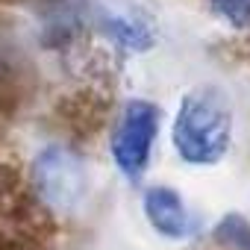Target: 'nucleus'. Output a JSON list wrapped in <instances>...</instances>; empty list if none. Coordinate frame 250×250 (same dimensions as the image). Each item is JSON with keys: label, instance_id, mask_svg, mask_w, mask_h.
<instances>
[{"label": "nucleus", "instance_id": "obj_1", "mask_svg": "<svg viewBox=\"0 0 250 250\" xmlns=\"http://www.w3.org/2000/svg\"><path fill=\"white\" fill-rule=\"evenodd\" d=\"M171 145L186 165L212 168L224 162L232 145V106L215 85H197L183 94L171 124Z\"/></svg>", "mask_w": 250, "mask_h": 250}, {"label": "nucleus", "instance_id": "obj_2", "mask_svg": "<svg viewBox=\"0 0 250 250\" xmlns=\"http://www.w3.org/2000/svg\"><path fill=\"white\" fill-rule=\"evenodd\" d=\"M156 133H159V109L150 100L133 97L124 103L118 124L112 130V139H109V150H112L118 171L127 180H139L147 171Z\"/></svg>", "mask_w": 250, "mask_h": 250}, {"label": "nucleus", "instance_id": "obj_3", "mask_svg": "<svg viewBox=\"0 0 250 250\" xmlns=\"http://www.w3.org/2000/svg\"><path fill=\"white\" fill-rule=\"evenodd\" d=\"M33 180L42 200H47L53 209H74L85 194L83 159L59 145H50L36 156Z\"/></svg>", "mask_w": 250, "mask_h": 250}, {"label": "nucleus", "instance_id": "obj_4", "mask_svg": "<svg viewBox=\"0 0 250 250\" xmlns=\"http://www.w3.org/2000/svg\"><path fill=\"white\" fill-rule=\"evenodd\" d=\"M145 215H147V224L165 235V238H186L191 235L194 229V221H191V212L186 209L183 197L177 188L171 186H153L145 191Z\"/></svg>", "mask_w": 250, "mask_h": 250}, {"label": "nucleus", "instance_id": "obj_5", "mask_svg": "<svg viewBox=\"0 0 250 250\" xmlns=\"http://www.w3.org/2000/svg\"><path fill=\"white\" fill-rule=\"evenodd\" d=\"M103 30L115 44L127 47V50H147L153 44V33L145 24L130 21V18H106Z\"/></svg>", "mask_w": 250, "mask_h": 250}, {"label": "nucleus", "instance_id": "obj_6", "mask_svg": "<svg viewBox=\"0 0 250 250\" xmlns=\"http://www.w3.org/2000/svg\"><path fill=\"white\" fill-rule=\"evenodd\" d=\"M209 9L232 30H250V0H209Z\"/></svg>", "mask_w": 250, "mask_h": 250}, {"label": "nucleus", "instance_id": "obj_7", "mask_svg": "<svg viewBox=\"0 0 250 250\" xmlns=\"http://www.w3.org/2000/svg\"><path fill=\"white\" fill-rule=\"evenodd\" d=\"M215 235H218L221 241L235 244V250H250V224H247L241 215H235V212H229V215L218 224Z\"/></svg>", "mask_w": 250, "mask_h": 250}]
</instances>
